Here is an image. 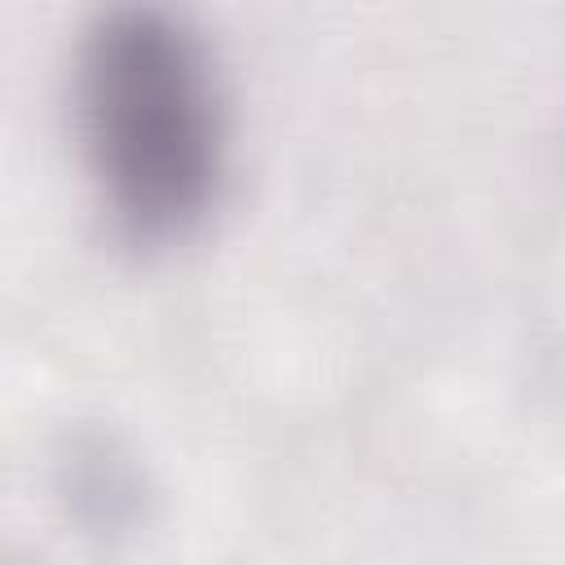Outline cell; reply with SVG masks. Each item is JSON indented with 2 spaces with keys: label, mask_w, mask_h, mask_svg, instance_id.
<instances>
[{
  "label": "cell",
  "mask_w": 565,
  "mask_h": 565,
  "mask_svg": "<svg viewBox=\"0 0 565 565\" xmlns=\"http://www.w3.org/2000/svg\"><path fill=\"white\" fill-rule=\"evenodd\" d=\"M79 159L110 234L132 252L194 243L230 194L234 119L203 31L163 4H110L71 71Z\"/></svg>",
  "instance_id": "cell-1"
},
{
  "label": "cell",
  "mask_w": 565,
  "mask_h": 565,
  "mask_svg": "<svg viewBox=\"0 0 565 565\" xmlns=\"http://www.w3.org/2000/svg\"><path fill=\"white\" fill-rule=\"evenodd\" d=\"M66 499H71L75 516L88 521L93 530H124L141 508L132 468L106 441H79L71 450Z\"/></svg>",
  "instance_id": "cell-2"
}]
</instances>
